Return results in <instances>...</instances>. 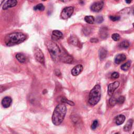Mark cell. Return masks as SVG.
Instances as JSON below:
<instances>
[{
	"instance_id": "6da1fadb",
	"label": "cell",
	"mask_w": 134,
	"mask_h": 134,
	"mask_svg": "<svg viewBox=\"0 0 134 134\" xmlns=\"http://www.w3.org/2000/svg\"><path fill=\"white\" fill-rule=\"evenodd\" d=\"M67 107L64 104H58L53 112L52 116V122L55 126L61 124L66 115Z\"/></svg>"
},
{
	"instance_id": "7a4b0ae2",
	"label": "cell",
	"mask_w": 134,
	"mask_h": 134,
	"mask_svg": "<svg viewBox=\"0 0 134 134\" xmlns=\"http://www.w3.org/2000/svg\"><path fill=\"white\" fill-rule=\"evenodd\" d=\"M26 36L22 32H15L9 34L5 37L4 42L7 46L11 47L18 45L24 42Z\"/></svg>"
},
{
	"instance_id": "3957f363",
	"label": "cell",
	"mask_w": 134,
	"mask_h": 134,
	"mask_svg": "<svg viewBox=\"0 0 134 134\" xmlns=\"http://www.w3.org/2000/svg\"><path fill=\"white\" fill-rule=\"evenodd\" d=\"M101 97V88L99 84L95 85L91 91L88 95V102L91 106L97 105L99 102Z\"/></svg>"
},
{
	"instance_id": "277c9868",
	"label": "cell",
	"mask_w": 134,
	"mask_h": 134,
	"mask_svg": "<svg viewBox=\"0 0 134 134\" xmlns=\"http://www.w3.org/2000/svg\"><path fill=\"white\" fill-rule=\"evenodd\" d=\"M46 45L52 59L55 62H58L60 60L61 52L59 46L55 42L51 41L47 42Z\"/></svg>"
},
{
	"instance_id": "5b68a950",
	"label": "cell",
	"mask_w": 134,
	"mask_h": 134,
	"mask_svg": "<svg viewBox=\"0 0 134 134\" xmlns=\"http://www.w3.org/2000/svg\"><path fill=\"white\" fill-rule=\"evenodd\" d=\"M34 54L35 58L38 62L41 64H45V57L44 54L38 47H35L34 50Z\"/></svg>"
},
{
	"instance_id": "8992f818",
	"label": "cell",
	"mask_w": 134,
	"mask_h": 134,
	"mask_svg": "<svg viewBox=\"0 0 134 134\" xmlns=\"http://www.w3.org/2000/svg\"><path fill=\"white\" fill-rule=\"evenodd\" d=\"M73 11H74V9L73 7L69 6L65 7V8L62 10V11L61 13V18L64 19H67L69 18V17L72 15Z\"/></svg>"
},
{
	"instance_id": "52a82bcc",
	"label": "cell",
	"mask_w": 134,
	"mask_h": 134,
	"mask_svg": "<svg viewBox=\"0 0 134 134\" xmlns=\"http://www.w3.org/2000/svg\"><path fill=\"white\" fill-rule=\"evenodd\" d=\"M60 60L62 62L65 63V64H71L73 61V58L71 55L68 54V53L65 51H63L61 52Z\"/></svg>"
},
{
	"instance_id": "ba28073f",
	"label": "cell",
	"mask_w": 134,
	"mask_h": 134,
	"mask_svg": "<svg viewBox=\"0 0 134 134\" xmlns=\"http://www.w3.org/2000/svg\"><path fill=\"white\" fill-rule=\"evenodd\" d=\"M119 86H120V82L118 81H115L110 84L108 86V94L111 97H112L115 91L118 88Z\"/></svg>"
},
{
	"instance_id": "9c48e42d",
	"label": "cell",
	"mask_w": 134,
	"mask_h": 134,
	"mask_svg": "<svg viewBox=\"0 0 134 134\" xmlns=\"http://www.w3.org/2000/svg\"><path fill=\"white\" fill-rule=\"evenodd\" d=\"M104 5L103 2H97L93 3L91 6V9L93 12H100L102 9Z\"/></svg>"
},
{
	"instance_id": "30bf717a",
	"label": "cell",
	"mask_w": 134,
	"mask_h": 134,
	"mask_svg": "<svg viewBox=\"0 0 134 134\" xmlns=\"http://www.w3.org/2000/svg\"><path fill=\"white\" fill-rule=\"evenodd\" d=\"M17 4V0H7L3 6V9H7L11 7L15 6Z\"/></svg>"
},
{
	"instance_id": "8fae6325",
	"label": "cell",
	"mask_w": 134,
	"mask_h": 134,
	"mask_svg": "<svg viewBox=\"0 0 134 134\" xmlns=\"http://www.w3.org/2000/svg\"><path fill=\"white\" fill-rule=\"evenodd\" d=\"M83 70V66L81 65H78L73 68L71 73L73 76H77L80 74Z\"/></svg>"
},
{
	"instance_id": "7c38bea8",
	"label": "cell",
	"mask_w": 134,
	"mask_h": 134,
	"mask_svg": "<svg viewBox=\"0 0 134 134\" xmlns=\"http://www.w3.org/2000/svg\"><path fill=\"white\" fill-rule=\"evenodd\" d=\"M126 59V56L125 54H118L117 55H116L115 58V63L116 64L119 65L120 63L124 61Z\"/></svg>"
},
{
	"instance_id": "4fadbf2b",
	"label": "cell",
	"mask_w": 134,
	"mask_h": 134,
	"mask_svg": "<svg viewBox=\"0 0 134 134\" xmlns=\"http://www.w3.org/2000/svg\"><path fill=\"white\" fill-rule=\"evenodd\" d=\"M12 102V100L11 97H5L2 101V105L4 108H8L11 105Z\"/></svg>"
},
{
	"instance_id": "5bb4252c",
	"label": "cell",
	"mask_w": 134,
	"mask_h": 134,
	"mask_svg": "<svg viewBox=\"0 0 134 134\" xmlns=\"http://www.w3.org/2000/svg\"><path fill=\"white\" fill-rule=\"evenodd\" d=\"M62 38H63V34L60 31H57V30H55V31H54L52 32V39L54 40H58Z\"/></svg>"
},
{
	"instance_id": "9a60e30c",
	"label": "cell",
	"mask_w": 134,
	"mask_h": 134,
	"mask_svg": "<svg viewBox=\"0 0 134 134\" xmlns=\"http://www.w3.org/2000/svg\"><path fill=\"white\" fill-rule=\"evenodd\" d=\"M125 116L123 115H119L116 116L115 119V122L116 125H122L125 122Z\"/></svg>"
},
{
	"instance_id": "2e32d148",
	"label": "cell",
	"mask_w": 134,
	"mask_h": 134,
	"mask_svg": "<svg viewBox=\"0 0 134 134\" xmlns=\"http://www.w3.org/2000/svg\"><path fill=\"white\" fill-rule=\"evenodd\" d=\"M107 52L106 49L104 48H101L99 51H98V55H99L100 59L101 60H103L106 57Z\"/></svg>"
},
{
	"instance_id": "e0dca14e",
	"label": "cell",
	"mask_w": 134,
	"mask_h": 134,
	"mask_svg": "<svg viewBox=\"0 0 134 134\" xmlns=\"http://www.w3.org/2000/svg\"><path fill=\"white\" fill-rule=\"evenodd\" d=\"M16 58L18 61L21 63H24L26 61V57H25V55L21 54V53H18L16 55Z\"/></svg>"
},
{
	"instance_id": "ac0fdd59",
	"label": "cell",
	"mask_w": 134,
	"mask_h": 134,
	"mask_svg": "<svg viewBox=\"0 0 134 134\" xmlns=\"http://www.w3.org/2000/svg\"><path fill=\"white\" fill-rule=\"evenodd\" d=\"M68 42H69L70 44L74 45V46H77L79 42L78 38L74 36H71L69 38V39H68Z\"/></svg>"
},
{
	"instance_id": "d6986e66",
	"label": "cell",
	"mask_w": 134,
	"mask_h": 134,
	"mask_svg": "<svg viewBox=\"0 0 134 134\" xmlns=\"http://www.w3.org/2000/svg\"><path fill=\"white\" fill-rule=\"evenodd\" d=\"M133 124V120L132 119L129 120L127 121V122L126 123L124 127V130L126 131H129L131 129V128H132Z\"/></svg>"
},
{
	"instance_id": "ffe728a7",
	"label": "cell",
	"mask_w": 134,
	"mask_h": 134,
	"mask_svg": "<svg viewBox=\"0 0 134 134\" xmlns=\"http://www.w3.org/2000/svg\"><path fill=\"white\" fill-rule=\"evenodd\" d=\"M118 46L120 48H127L129 46V42L127 40H124V41L120 42L118 45Z\"/></svg>"
},
{
	"instance_id": "44dd1931",
	"label": "cell",
	"mask_w": 134,
	"mask_h": 134,
	"mask_svg": "<svg viewBox=\"0 0 134 134\" xmlns=\"http://www.w3.org/2000/svg\"><path fill=\"white\" fill-rule=\"evenodd\" d=\"M85 21L88 23V24H92L94 23L95 22V18L94 17L92 16H87L85 17L84 18Z\"/></svg>"
},
{
	"instance_id": "7402d4cb",
	"label": "cell",
	"mask_w": 134,
	"mask_h": 134,
	"mask_svg": "<svg viewBox=\"0 0 134 134\" xmlns=\"http://www.w3.org/2000/svg\"><path fill=\"white\" fill-rule=\"evenodd\" d=\"M100 36L102 38H106L107 36V29H105V28L103 27L102 28L100 29Z\"/></svg>"
},
{
	"instance_id": "603a6c76",
	"label": "cell",
	"mask_w": 134,
	"mask_h": 134,
	"mask_svg": "<svg viewBox=\"0 0 134 134\" xmlns=\"http://www.w3.org/2000/svg\"><path fill=\"white\" fill-rule=\"evenodd\" d=\"M131 65V62L130 61H128L127 62H126L125 64H123L121 66V69L123 71H127L128 70Z\"/></svg>"
},
{
	"instance_id": "cb8c5ba5",
	"label": "cell",
	"mask_w": 134,
	"mask_h": 134,
	"mask_svg": "<svg viewBox=\"0 0 134 134\" xmlns=\"http://www.w3.org/2000/svg\"><path fill=\"white\" fill-rule=\"evenodd\" d=\"M34 9L35 11H43L45 9V6L42 4L40 3L39 4L36 5V6L34 7Z\"/></svg>"
},
{
	"instance_id": "d4e9b609",
	"label": "cell",
	"mask_w": 134,
	"mask_h": 134,
	"mask_svg": "<svg viewBox=\"0 0 134 134\" xmlns=\"http://www.w3.org/2000/svg\"><path fill=\"white\" fill-rule=\"evenodd\" d=\"M61 102L63 103L68 104V105H71V106H74V102H73L72 101L68 100V99H67L66 98H65V97L62 98Z\"/></svg>"
},
{
	"instance_id": "484cf974",
	"label": "cell",
	"mask_w": 134,
	"mask_h": 134,
	"mask_svg": "<svg viewBox=\"0 0 134 134\" xmlns=\"http://www.w3.org/2000/svg\"><path fill=\"white\" fill-rule=\"evenodd\" d=\"M125 101V98L124 96H120L117 99V103L118 104H122L124 103Z\"/></svg>"
},
{
	"instance_id": "4316f807",
	"label": "cell",
	"mask_w": 134,
	"mask_h": 134,
	"mask_svg": "<svg viewBox=\"0 0 134 134\" xmlns=\"http://www.w3.org/2000/svg\"><path fill=\"white\" fill-rule=\"evenodd\" d=\"M117 103V99L115 97H112L110 100V104L111 106H114Z\"/></svg>"
},
{
	"instance_id": "83f0119b",
	"label": "cell",
	"mask_w": 134,
	"mask_h": 134,
	"mask_svg": "<svg viewBox=\"0 0 134 134\" xmlns=\"http://www.w3.org/2000/svg\"><path fill=\"white\" fill-rule=\"evenodd\" d=\"M112 38L114 40H115V41H118V40L120 39V35L118 34L115 33V34H113L112 35Z\"/></svg>"
},
{
	"instance_id": "f1b7e54d",
	"label": "cell",
	"mask_w": 134,
	"mask_h": 134,
	"mask_svg": "<svg viewBox=\"0 0 134 134\" xmlns=\"http://www.w3.org/2000/svg\"><path fill=\"white\" fill-rule=\"evenodd\" d=\"M98 125V120H95L93 121V122L92 123V124L91 125V128L92 129L94 130L96 128H97V126Z\"/></svg>"
},
{
	"instance_id": "f546056e",
	"label": "cell",
	"mask_w": 134,
	"mask_h": 134,
	"mask_svg": "<svg viewBox=\"0 0 134 134\" xmlns=\"http://www.w3.org/2000/svg\"><path fill=\"white\" fill-rule=\"evenodd\" d=\"M110 18L111 19V21L113 22H116L118 21L120 19V17L118 16H110Z\"/></svg>"
},
{
	"instance_id": "4dcf8cb0",
	"label": "cell",
	"mask_w": 134,
	"mask_h": 134,
	"mask_svg": "<svg viewBox=\"0 0 134 134\" xmlns=\"http://www.w3.org/2000/svg\"><path fill=\"white\" fill-rule=\"evenodd\" d=\"M120 77V74H119V73L117 72H114L113 73L112 75H111V78H112V79H117V78H119Z\"/></svg>"
},
{
	"instance_id": "1f68e13d",
	"label": "cell",
	"mask_w": 134,
	"mask_h": 134,
	"mask_svg": "<svg viewBox=\"0 0 134 134\" xmlns=\"http://www.w3.org/2000/svg\"><path fill=\"white\" fill-rule=\"evenodd\" d=\"M103 18L102 16H98L97 17V18H96V22H97V23L98 24H100V23H102L103 21Z\"/></svg>"
},
{
	"instance_id": "d6a6232c",
	"label": "cell",
	"mask_w": 134,
	"mask_h": 134,
	"mask_svg": "<svg viewBox=\"0 0 134 134\" xmlns=\"http://www.w3.org/2000/svg\"><path fill=\"white\" fill-rule=\"evenodd\" d=\"M55 73L57 76H60V75H61V73H60V71L59 70H55Z\"/></svg>"
},
{
	"instance_id": "836d02e7",
	"label": "cell",
	"mask_w": 134,
	"mask_h": 134,
	"mask_svg": "<svg viewBox=\"0 0 134 134\" xmlns=\"http://www.w3.org/2000/svg\"><path fill=\"white\" fill-rule=\"evenodd\" d=\"M90 41L91 42H97L98 40L97 39L95 38H93L92 39L90 40Z\"/></svg>"
},
{
	"instance_id": "e575fe53",
	"label": "cell",
	"mask_w": 134,
	"mask_h": 134,
	"mask_svg": "<svg viewBox=\"0 0 134 134\" xmlns=\"http://www.w3.org/2000/svg\"><path fill=\"white\" fill-rule=\"evenodd\" d=\"M133 1V0H125L126 2V3H127V4L130 3L131 2V1Z\"/></svg>"
},
{
	"instance_id": "d590c367",
	"label": "cell",
	"mask_w": 134,
	"mask_h": 134,
	"mask_svg": "<svg viewBox=\"0 0 134 134\" xmlns=\"http://www.w3.org/2000/svg\"><path fill=\"white\" fill-rule=\"evenodd\" d=\"M61 1L62 2H67L69 1L70 0H61Z\"/></svg>"
},
{
	"instance_id": "8d00e7d4",
	"label": "cell",
	"mask_w": 134,
	"mask_h": 134,
	"mask_svg": "<svg viewBox=\"0 0 134 134\" xmlns=\"http://www.w3.org/2000/svg\"><path fill=\"white\" fill-rule=\"evenodd\" d=\"M0 1H1V4H2L3 2L4 1V0H0Z\"/></svg>"
},
{
	"instance_id": "74e56055",
	"label": "cell",
	"mask_w": 134,
	"mask_h": 134,
	"mask_svg": "<svg viewBox=\"0 0 134 134\" xmlns=\"http://www.w3.org/2000/svg\"><path fill=\"white\" fill-rule=\"evenodd\" d=\"M133 14L134 15V10H133Z\"/></svg>"
},
{
	"instance_id": "f35d334b",
	"label": "cell",
	"mask_w": 134,
	"mask_h": 134,
	"mask_svg": "<svg viewBox=\"0 0 134 134\" xmlns=\"http://www.w3.org/2000/svg\"><path fill=\"white\" fill-rule=\"evenodd\" d=\"M42 1H47V0H42Z\"/></svg>"
},
{
	"instance_id": "ab89813d",
	"label": "cell",
	"mask_w": 134,
	"mask_h": 134,
	"mask_svg": "<svg viewBox=\"0 0 134 134\" xmlns=\"http://www.w3.org/2000/svg\"><path fill=\"white\" fill-rule=\"evenodd\" d=\"M133 26H134V23H133Z\"/></svg>"
},
{
	"instance_id": "60d3db41",
	"label": "cell",
	"mask_w": 134,
	"mask_h": 134,
	"mask_svg": "<svg viewBox=\"0 0 134 134\" xmlns=\"http://www.w3.org/2000/svg\"><path fill=\"white\" fill-rule=\"evenodd\" d=\"M133 134H134V132L133 133Z\"/></svg>"
}]
</instances>
